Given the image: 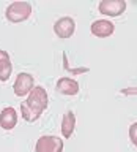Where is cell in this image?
I'll use <instances>...</instances> for the list:
<instances>
[{
  "label": "cell",
  "mask_w": 137,
  "mask_h": 152,
  "mask_svg": "<svg viewBox=\"0 0 137 152\" xmlns=\"http://www.w3.org/2000/svg\"><path fill=\"white\" fill-rule=\"evenodd\" d=\"M17 124V111L11 106L2 109L0 113V127L3 130H13Z\"/></svg>",
  "instance_id": "cell-8"
},
{
  "label": "cell",
  "mask_w": 137,
  "mask_h": 152,
  "mask_svg": "<svg viewBox=\"0 0 137 152\" xmlns=\"http://www.w3.org/2000/svg\"><path fill=\"white\" fill-rule=\"evenodd\" d=\"M35 78L30 73H19L16 81L13 84V90L16 97H25L32 92V89L35 87Z\"/></svg>",
  "instance_id": "cell-5"
},
{
  "label": "cell",
  "mask_w": 137,
  "mask_h": 152,
  "mask_svg": "<svg viewBox=\"0 0 137 152\" xmlns=\"http://www.w3.org/2000/svg\"><path fill=\"white\" fill-rule=\"evenodd\" d=\"M129 140L137 147V122L131 124V127H129Z\"/></svg>",
  "instance_id": "cell-12"
},
{
  "label": "cell",
  "mask_w": 137,
  "mask_h": 152,
  "mask_svg": "<svg viewBox=\"0 0 137 152\" xmlns=\"http://www.w3.org/2000/svg\"><path fill=\"white\" fill-rule=\"evenodd\" d=\"M13 73V65L9 60H3L2 64H0V81L2 83H6L8 78L11 76Z\"/></svg>",
  "instance_id": "cell-11"
},
{
  "label": "cell",
  "mask_w": 137,
  "mask_h": 152,
  "mask_svg": "<svg viewBox=\"0 0 137 152\" xmlns=\"http://www.w3.org/2000/svg\"><path fill=\"white\" fill-rule=\"evenodd\" d=\"M76 30V22L73 18H60L58 21H55L54 24V32L55 35L61 38V40H66V38L73 37Z\"/></svg>",
  "instance_id": "cell-6"
},
{
  "label": "cell",
  "mask_w": 137,
  "mask_h": 152,
  "mask_svg": "<svg viewBox=\"0 0 137 152\" xmlns=\"http://www.w3.org/2000/svg\"><path fill=\"white\" fill-rule=\"evenodd\" d=\"M47 104H49V97L44 87L35 86L32 92L28 94L25 102L21 103V114L24 121L27 122H35L41 117V114L46 111Z\"/></svg>",
  "instance_id": "cell-1"
},
{
  "label": "cell",
  "mask_w": 137,
  "mask_h": 152,
  "mask_svg": "<svg viewBox=\"0 0 137 152\" xmlns=\"http://www.w3.org/2000/svg\"><path fill=\"white\" fill-rule=\"evenodd\" d=\"M3 60H9V54L6 51H2L0 49V64H2Z\"/></svg>",
  "instance_id": "cell-15"
},
{
  "label": "cell",
  "mask_w": 137,
  "mask_h": 152,
  "mask_svg": "<svg viewBox=\"0 0 137 152\" xmlns=\"http://www.w3.org/2000/svg\"><path fill=\"white\" fill-rule=\"evenodd\" d=\"M99 13L109 18H117L125 13L126 10V2L125 0H101L98 5Z\"/></svg>",
  "instance_id": "cell-4"
},
{
  "label": "cell",
  "mask_w": 137,
  "mask_h": 152,
  "mask_svg": "<svg viewBox=\"0 0 137 152\" xmlns=\"http://www.w3.org/2000/svg\"><path fill=\"white\" fill-rule=\"evenodd\" d=\"M32 14V3L28 2H13L6 7L5 16L9 22H24Z\"/></svg>",
  "instance_id": "cell-2"
},
{
  "label": "cell",
  "mask_w": 137,
  "mask_h": 152,
  "mask_svg": "<svg viewBox=\"0 0 137 152\" xmlns=\"http://www.w3.org/2000/svg\"><path fill=\"white\" fill-rule=\"evenodd\" d=\"M121 95H137V87H125L120 90Z\"/></svg>",
  "instance_id": "cell-14"
},
{
  "label": "cell",
  "mask_w": 137,
  "mask_h": 152,
  "mask_svg": "<svg viewBox=\"0 0 137 152\" xmlns=\"http://www.w3.org/2000/svg\"><path fill=\"white\" fill-rule=\"evenodd\" d=\"M90 30H92V33L98 38H107L113 33L115 26H113L110 21H107V19H98V21H94L92 26H90Z\"/></svg>",
  "instance_id": "cell-7"
},
{
  "label": "cell",
  "mask_w": 137,
  "mask_h": 152,
  "mask_svg": "<svg viewBox=\"0 0 137 152\" xmlns=\"http://www.w3.org/2000/svg\"><path fill=\"white\" fill-rule=\"evenodd\" d=\"M74 128H76V116L73 111H68L63 116V121H61V135H63V138H66V140H69L71 136H73L74 133Z\"/></svg>",
  "instance_id": "cell-10"
},
{
  "label": "cell",
  "mask_w": 137,
  "mask_h": 152,
  "mask_svg": "<svg viewBox=\"0 0 137 152\" xmlns=\"http://www.w3.org/2000/svg\"><path fill=\"white\" fill-rule=\"evenodd\" d=\"M57 90L63 95H77L79 92V83L73 78H60L57 81Z\"/></svg>",
  "instance_id": "cell-9"
},
{
  "label": "cell",
  "mask_w": 137,
  "mask_h": 152,
  "mask_svg": "<svg viewBox=\"0 0 137 152\" xmlns=\"http://www.w3.org/2000/svg\"><path fill=\"white\" fill-rule=\"evenodd\" d=\"M66 71H69L71 75H82V73H87L88 68H87V66H80V68H71V66H69Z\"/></svg>",
  "instance_id": "cell-13"
},
{
  "label": "cell",
  "mask_w": 137,
  "mask_h": 152,
  "mask_svg": "<svg viewBox=\"0 0 137 152\" xmlns=\"http://www.w3.org/2000/svg\"><path fill=\"white\" fill-rule=\"evenodd\" d=\"M35 152H63V141L58 136L44 135L36 141Z\"/></svg>",
  "instance_id": "cell-3"
}]
</instances>
